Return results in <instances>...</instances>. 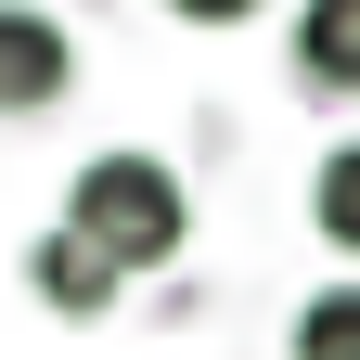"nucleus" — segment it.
Here are the masks:
<instances>
[{
    "instance_id": "obj_1",
    "label": "nucleus",
    "mask_w": 360,
    "mask_h": 360,
    "mask_svg": "<svg viewBox=\"0 0 360 360\" xmlns=\"http://www.w3.org/2000/svg\"><path fill=\"white\" fill-rule=\"evenodd\" d=\"M65 232L103 245L116 270H167L180 245H193V193H180L167 155H90L77 193H65Z\"/></svg>"
},
{
    "instance_id": "obj_2",
    "label": "nucleus",
    "mask_w": 360,
    "mask_h": 360,
    "mask_svg": "<svg viewBox=\"0 0 360 360\" xmlns=\"http://www.w3.org/2000/svg\"><path fill=\"white\" fill-rule=\"evenodd\" d=\"M65 90H77V39H65V13L0 0V116H52Z\"/></svg>"
},
{
    "instance_id": "obj_3",
    "label": "nucleus",
    "mask_w": 360,
    "mask_h": 360,
    "mask_svg": "<svg viewBox=\"0 0 360 360\" xmlns=\"http://www.w3.org/2000/svg\"><path fill=\"white\" fill-rule=\"evenodd\" d=\"M26 283H39V309H65V322H103L129 270H116L103 245H77V232H39V245H26Z\"/></svg>"
},
{
    "instance_id": "obj_4",
    "label": "nucleus",
    "mask_w": 360,
    "mask_h": 360,
    "mask_svg": "<svg viewBox=\"0 0 360 360\" xmlns=\"http://www.w3.org/2000/svg\"><path fill=\"white\" fill-rule=\"evenodd\" d=\"M296 77L322 103H360V0H296Z\"/></svg>"
},
{
    "instance_id": "obj_5",
    "label": "nucleus",
    "mask_w": 360,
    "mask_h": 360,
    "mask_svg": "<svg viewBox=\"0 0 360 360\" xmlns=\"http://www.w3.org/2000/svg\"><path fill=\"white\" fill-rule=\"evenodd\" d=\"M309 219H322L335 257H360V142H335L322 167H309Z\"/></svg>"
},
{
    "instance_id": "obj_6",
    "label": "nucleus",
    "mask_w": 360,
    "mask_h": 360,
    "mask_svg": "<svg viewBox=\"0 0 360 360\" xmlns=\"http://www.w3.org/2000/svg\"><path fill=\"white\" fill-rule=\"evenodd\" d=\"M296 360H360V283H322L296 309Z\"/></svg>"
},
{
    "instance_id": "obj_7",
    "label": "nucleus",
    "mask_w": 360,
    "mask_h": 360,
    "mask_svg": "<svg viewBox=\"0 0 360 360\" xmlns=\"http://www.w3.org/2000/svg\"><path fill=\"white\" fill-rule=\"evenodd\" d=\"M167 13H193V26H245L257 0H167Z\"/></svg>"
}]
</instances>
